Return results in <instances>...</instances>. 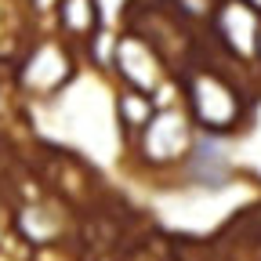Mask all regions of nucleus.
Listing matches in <instances>:
<instances>
[{
    "label": "nucleus",
    "instance_id": "obj_1",
    "mask_svg": "<svg viewBox=\"0 0 261 261\" xmlns=\"http://www.w3.org/2000/svg\"><path fill=\"white\" fill-rule=\"evenodd\" d=\"M178 84H181L185 109H189L196 130L228 138L243 127V120H247L243 87L228 73H221L218 65H189Z\"/></svg>",
    "mask_w": 261,
    "mask_h": 261
},
{
    "label": "nucleus",
    "instance_id": "obj_2",
    "mask_svg": "<svg viewBox=\"0 0 261 261\" xmlns=\"http://www.w3.org/2000/svg\"><path fill=\"white\" fill-rule=\"evenodd\" d=\"M207 29L214 44L240 65L257 62L261 47V11H254L243 0H211L207 11Z\"/></svg>",
    "mask_w": 261,
    "mask_h": 261
},
{
    "label": "nucleus",
    "instance_id": "obj_3",
    "mask_svg": "<svg viewBox=\"0 0 261 261\" xmlns=\"http://www.w3.org/2000/svg\"><path fill=\"white\" fill-rule=\"evenodd\" d=\"M192 135H196V123H192L189 109L156 106L152 120L138 130V145L152 167H178L192 145Z\"/></svg>",
    "mask_w": 261,
    "mask_h": 261
},
{
    "label": "nucleus",
    "instance_id": "obj_4",
    "mask_svg": "<svg viewBox=\"0 0 261 261\" xmlns=\"http://www.w3.org/2000/svg\"><path fill=\"white\" fill-rule=\"evenodd\" d=\"M178 174H181V181L192 185V189L221 192V189L232 185L236 160H232V152H228L225 138L207 135V130H196L189 152H185L181 163H178Z\"/></svg>",
    "mask_w": 261,
    "mask_h": 261
},
{
    "label": "nucleus",
    "instance_id": "obj_5",
    "mask_svg": "<svg viewBox=\"0 0 261 261\" xmlns=\"http://www.w3.org/2000/svg\"><path fill=\"white\" fill-rule=\"evenodd\" d=\"M69 76H73V58H69V47L58 40H40L22 65V84L37 94L58 91Z\"/></svg>",
    "mask_w": 261,
    "mask_h": 261
},
{
    "label": "nucleus",
    "instance_id": "obj_6",
    "mask_svg": "<svg viewBox=\"0 0 261 261\" xmlns=\"http://www.w3.org/2000/svg\"><path fill=\"white\" fill-rule=\"evenodd\" d=\"M58 29L65 33V40L84 44L87 37L98 33V0H58Z\"/></svg>",
    "mask_w": 261,
    "mask_h": 261
},
{
    "label": "nucleus",
    "instance_id": "obj_7",
    "mask_svg": "<svg viewBox=\"0 0 261 261\" xmlns=\"http://www.w3.org/2000/svg\"><path fill=\"white\" fill-rule=\"evenodd\" d=\"M152 113H156V102H152L149 91L123 87V91L116 94V120H120V127L127 130L130 138H138V130L152 120Z\"/></svg>",
    "mask_w": 261,
    "mask_h": 261
},
{
    "label": "nucleus",
    "instance_id": "obj_8",
    "mask_svg": "<svg viewBox=\"0 0 261 261\" xmlns=\"http://www.w3.org/2000/svg\"><path fill=\"white\" fill-rule=\"evenodd\" d=\"M243 4H250L254 11H261V0H243Z\"/></svg>",
    "mask_w": 261,
    "mask_h": 261
}]
</instances>
